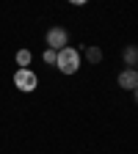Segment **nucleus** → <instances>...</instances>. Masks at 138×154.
Segmentation results:
<instances>
[{"mask_svg": "<svg viewBox=\"0 0 138 154\" xmlns=\"http://www.w3.org/2000/svg\"><path fill=\"white\" fill-rule=\"evenodd\" d=\"M14 85L22 91V94H30V91H36V85H39V77H36L33 69H17V72H14Z\"/></svg>", "mask_w": 138, "mask_h": 154, "instance_id": "nucleus-2", "label": "nucleus"}, {"mask_svg": "<svg viewBox=\"0 0 138 154\" xmlns=\"http://www.w3.org/2000/svg\"><path fill=\"white\" fill-rule=\"evenodd\" d=\"M83 52H86V58H88V63H100V61H102V50H100V47H86Z\"/></svg>", "mask_w": 138, "mask_h": 154, "instance_id": "nucleus-6", "label": "nucleus"}, {"mask_svg": "<svg viewBox=\"0 0 138 154\" xmlns=\"http://www.w3.org/2000/svg\"><path fill=\"white\" fill-rule=\"evenodd\" d=\"M135 72H138V66H135Z\"/></svg>", "mask_w": 138, "mask_h": 154, "instance_id": "nucleus-10", "label": "nucleus"}, {"mask_svg": "<svg viewBox=\"0 0 138 154\" xmlns=\"http://www.w3.org/2000/svg\"><path fill=\"white\" fill-rule=\"evenodd\" d=\"M47 47L50 50H55V52H61L64 47H69V33L64 30V28H50L47 30Z\"/></svg>", "mask_w": 138, "mask_h": 154, "instance_id": "nucleus-3", "label": "nucleus"}, {"mask_svg": "<svg viewBox=\"0 0 138 154\" xmlns=\"http://www.w3.org/2000/svg\"><path fill=\"white\" fill-rule=\"evenodd\" d=\"M42 58H44V63H53V66H55V61H58V52H55V50H50V47H47V50H44V52H42Z\"/></svg>", "mask_w": 138, "mask_h": 154, "instance_id": "nucleus-8", "label": "nucleus"}, {"mask_svg": "<svg viewBox=\"0 0 138 154\" xmlns=\"http://www.w3.org/2000/svg\"><path fill=\"white\" fill-rule=\"evenodd\" d=\"M119 85H122L124 91H135V88H138V72H135V69L119 72Z\"/></svg>", "mask_w": 138, "mask_h": 154, "instance_id": "nucleus-4", "label": "nucleus"}, {"mask_svg": "<svg viewBox=\"0 0 138 154\" xmlns=\"http://www.w3.org/2000/svg\"><path fill=\"white\" fill-rule=\"evenodd\" d=\"M17 66L19 69H28L30 66V50H19L17 52Z\"/></svg>", "mask_w": 138, "mask_h": 154, "instance_id": "nucleus-7", "label": "nucleus"}, {"mask_svg": "<svg viewBox=\"0 0 138 154\" xmlns=\"http://www.w3.org/2000/svg\"><path fill=\"white\" fill-rule=\"evenodd\" d=\"M133 96H135V102H138V88H135V91H133Z\"/></svg>", "mask_w": 138, "mask_h": 154, "instance_id": "nucleus-9", "label": "nucleus"}, {"mask_svg": "<svg viewBox=\"0 0 138 154\" xmlns=\"http://www.w3.org/2000/svg\"><path fill=\"white\" fill-rule=\"evenodd\" d=\"M122 58H124V63H127V69L138 66V47H127V50L122 52Z\"/></svg>", "mask_w": 138, "mask_h": 154, "instance_id": "nucleus-5", "label": "nucleus"}, {"mask_svg": "<svg viewBox=\"0 0 138 154\" xmlns=\"http://www.w3.org/2000/svg\"><path fill=\"white\" fill-rule=\"evenodd\" d=\"M55 69L61 72V74H75L77 69H80V52H77L75 47H64L61 52H58Z\"/></svg>", "mask_w": 138, "mask_h": 154, "instance_id": "nucleus-1", "label": "nucleus"}]
</instances>
